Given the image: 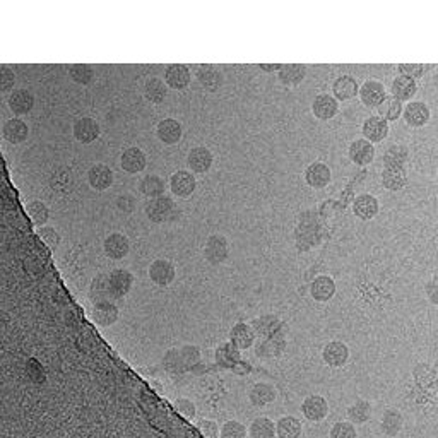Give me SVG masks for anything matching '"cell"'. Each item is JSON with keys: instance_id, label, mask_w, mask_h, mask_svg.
Masks as SVG:
<instances>
[{"instance_id": "4316f807", "label": "cell", "mask_w": 438, "mask_h": 438, "mask_svg": "<svg viewBox=\"0 0 438 438\" xmlns=\"http://www.w3.org/2000/svg\"><path fill=\"white\" fill-rule=\"evenodd\" d=\"M416 93H418V83H416V80L409 79V77L406 76H401V74L392 79L391 96L397 98L401 103H409V101H413Z\"/></svg>"}, {"instance_id": "ee69618b", "label": "cell", "mask_w": 438, "mask_h": 438, "mask_svg": "<svg viewBox=\"0 0 438 438\" xmlns=\"http://www.w3.org/2000/svg\"><path fill=\"white\" fill-rule=\"evenodd\" d=\"M276 435H278V438H300V419H296L294 416H283V418L276 423Z\"/></svg>"}, {"instance_id": "d4e9b609", "label": "cell", "mask_w": 438, "mask_h": 438, "mask_svg": "<svg viewBox=\"0 0 438 438\" xmlns=\"http://www.w3.org/2000/svg\"><path fill=\"white\" fill-rule=\"evenodd\" d=\"M108 283H110L113 300H117V298L125 296V294L131 292L132 285H134V276L127 269H113L108 274Z\"/></svg>"}, {"instance_id": "6125c7cd", "label": "cell", "mask_w": 438, "mask_h": 438, "mask_svg": "<svg viewBox=\"0 0 438 438\" xmlns=\"http://www.w3.org/2000/svg\"><path fill=\"white\" fill-rule=\"evenodd\" d=\"M190 371H192V373H194V375H204L206 371H208V365H206L204 362H199L197 365L190 368Z\"/></svg>"}, {"instance_id": "5b68a950", "label": "cell", "mask_w": 438, "mask_h": 438, "mask_svg": "<svg viewBox=\"0 0 438 438\" xmlns=\"http://www.w3.org/2000/svg\"><path fill=\"white\" fill-rule=\"evenodd\" d=\"M202 252H204V257L209 264L219 265L223 264L228 259V255H230V243H228L224 234L215 233L206 240L204 250Z\"/></svg>"}, {"instance_id": "6f0895ef", "label": "cell", "mask_w": 438, "mask_h": 438, "mask_svg": "<svg viewBox=\"0 0 438 438\" xmlns=\"http://www.w3.org/2000/svg\"><path fill=\"white\" fill-rule=\"evenodd\" d=\"M197 428L206 438H218L221 433L219 425L215 419H201V421L197 423Z\"/></svg>"}, {"instance_id": "9a60e30c", "label": "cell", "mask_w": 438, "mask_h": 438, "mask_svg": "<svg viewBox=\"0 0 438 438\" xmlns=\"http://www.w3.org/2000/svg\"><path fill=\"white\" fill-rule=\"evenodd\" d=\"M156 138L164 146H175L184 138V127H182V124L177 118H163L156 125Z\"/></svg>"}, {"instance_id": "b9f144b4", "label": "cell", "mask_w": 438, "mask_h": 438, "mask_svg": "<svg viewBox=\"0 0 438 438\" xmlns=\"http://www.w3.org/2000/svg\"><path fill=\"white\" fill-rule=\"evenodd\" d=\"M197 79L204 89L216 91L223 84V76L215 65H201L197 71Z\"/></svg>"}, {"instance_id": "91938a15", "label": "cell", "mask_w": 438, "mask_h": 438, "mask_svg": "<svg viewBox=\"0 0 438 438\" xmlns=\"http://www.w3.org/2000/svg\"><path fill=\"white\" fill-rule=\"evenodd\" d=\"M425 294H426V300H428L430 303L437 305L438 307V278L430 279V281L426 283Z\"/></svg>"}, {"instance_id": "816d5d0a", "label": "cell", "mask_w": 438, "mask_h": 438, "mask_svg": "<svg viewBox=\"0 0 438 438\" xmlns=\"http://www.w3.org/2000/svg\"><path fill=\"white\" fill-rule=\"evenodd\" d=\"M397 71L401 72V76L409 77V79H413V80H419L425 77L426 65H423V64H399Z\"/></svg>"}, {"instance_id": "ffe728a7", "label": "cell", "mask_w": 438, "mask_h": 438, "mask_svg": "<svg viewBox=\"0 0 438 438\" xmlns=\"http://www.w3.org/2000/svg\"><path fill=\"white\" fill-rule=\"evenodd\" d=\"M322 360L331 368H342L349 362V348L342 341H331L322 349Z\"/></svg>"}, {"instance_id": "74e56055", "label": "cell", "mask_w": 438, "mask_h": 438, "mask_svg": "<svg viewBox=\"0 0 438 438\" xmlns=\"http://www.w3.org/2000/svg\"><path fill=\"white\" fill-rule=\"evenodd\" d=\"M216 362H218V365L221 368L233 370V368L241 362L240 349L234 344H231V342H224L223 346H219V348L216 349Z\"/></svg>"}, {"instance_id": "94428289", "label": "cell", "mask_w": 438, "mask_h": 438, "mask_svg": "<svg viewBox=\"0 0 438 438\" xmlns=\"http://www.w3.org/2000/svg\"><path fill=\"white\" fill-rule=\"evenodd\" d=\"M261 69L264 72H276V74H278L283 69V64H261Z\"/></svg>"}, {"instance_id": "277c9868", "label": "cell", "mask_w": 438, "mask_h": 438, "mask_svg": "<svg viewBox=\"0 0 438 438\" xmlns=\"http://www.w3.org/2000/svg\"><path fill=\"white\" fill-rule=\"evenodd\" d=\"M358 98L366 108L377 110L387 98V89H385L384 83H380L378 79H368L360 86Z\"/></svg>"}, {"instance_id": "83f0119b", "label": "cell", "mask_w": 438, "mask_h": 438, "mask_svg": "<svg viewBox=\"0 0 438 438\" xmlns=\"http://www.w3.org/2000/svg\"><path fill=\"white\" fill-rule=\"evenodd\" d=\"M255 339H257V334H255L254 327L250 324H245V322H238L230 331V342L237 346L240 351L255 346V342H257Z\"/></svg>"}, {"instance_id": "60d3db41", "label": "cell", "mask_w": 438, "mask_h": 438, "mask_svg": "<svg viewBox=\"0 0 438 438\" xmlns=\"http://www.w3.org/2000/svg\"><path fill=\"white\" fill-rule=\"evenodd\" d=\"M402 426H404V418H402L401 413L397 409H387L382 416V432L387 437H395L397 433H401Z\"/></svg>"}, {"instance_id": "ba28073f", "label": "cell", "mask_w": 438, "mask_h": 438, "mask_svg": "<svg viewBox=\"0 0 438 438\" xmlns=\"http://www.w3.org/2000/svg\"><path fill=\"white\" fill-rule=\"evenodd\" d=\"M147 274H149V279L154 283L156 286H161V288H166L177 278V269L166 259H156L149 264V269H147Z\"/></svg>"}, {"instance_id": "bcb514c9", "label": "cell", "mask_w": 438, "mask_h": 438, "mask_svg": "<svg viewBox=\"0 0 438 438\" xmlns=\"http://www.w3.org/2000/svg\"><path fill=\"white\" fill-rule=\"evenodd\" d=\"M348 418L353 425H363L371 418V406L366 401H356L348 408Z\"/></svg>"}, {"instance_id": "6da1fadb", "label": "cell", "mask_w": 438, "mask_h": 438, "mask_svg": "<svg viewBox=\"0 0 438 438\" xmlns=\"http://www.w3.org/2000/svg\"><path fill=\"white\" fill-rule=\"evenodd\" d=\"M168 188H170V192L175 197L188 199L194 195L195 188H197V180H195L194 173L190 170H178L171 173Z\"/></svg>"}, {"instance_id": "1f68e13d", "label": "cell", "mask_w": 438, "mask_h": 438, "mask_svg": "<svg viewBox=\"0 0 438 438\" xmlns=\"http://www.w3.org/2000/svg\"><path fill=\"white\" fill-rule=\"evenodd\" d=\"M138 188L144 197L151 201V199L163 197L164 192H166V182L160 175H146L139 180Z\"/></svg>"}, {"instance_id": "d6986e66", "label": "cell", "mask_w": 438, "mask_h": 438, "mask_svg": "<svg viewBox=\"0 0 438 438\" xmlns=\"http://www.w3.org/2000/svg\"><path fill=\"white\" fill-rule=\"evenodd\" d=\"M120 166L122 170L129 175L142 173L147 166L146 153L141 149V147H135V146L127 147V149L122 151Z\"/></svg>"}, {"instance_id": "d590c367", "label": "cell", "mask_w": 438, "mask_h": 438, "mask_svg": "<svg viewBox=\"0 0 438 438\" xmlns=\"http://www.w3.org/2000/svg\"><path fill=\"white\" fill-rule=\"evenodd\" d=\"M276 397H278V391L274 388V385L265 384V382L255 384L250 391V402L254 406H259V408L272 404L276 401Z\"/></svg>"}, {"instance_id": "cb8c5ba5", "label": "cell", "mask_w": 438, "mask_h": 438, "mask_svg": "<svg viewBox=\"0 0 438 438\" xmlns=\"http://www.w3.org/2000/svg\"><path fill=\"white\" fill-rule=\"evenodd\" d=\"M28 135H30V127L23 118L12 117L3 122L2 138L10 144H23L24 141H28Z\"/></svg>"}, {"instance_id": "7c38bea8", "label": "cell", "mask_w": 438, "mask_h": 438, "mask_svg": "<svg viewBox=\"0 0 438 438\" xmlns=\"http://www.w3.org/2000/svg\"><path fill=\"white\" fill-rule=\"evenodd\" d=\"M87 185L96 192H105L113 185V171L108 164L96 163L87 170Z\"/></svg>"}, {"instance_id": "7402d4cb", "label": "cell", "mask_w": 438, "mask_h": 438, "mask_svg": "<svg viewBox=\"0 0 438 438\" xmlns=\"http://www.w3.org/2000/svg\"><path fill=\"white\" fill-rule=\"evenodd\" d=\"M409 173L408 166H385L382 170V185L388 192H399L408 185Z\"/></svg>"}, {"instance_id": "d6a6232c", "label": "cell", "mask_w": 438, "mask_h": 438, "mask_svg": "<svg viewBox=\"0 0 438 438\" xmlns=\"http://www.w3.org/2000/svg\"><path fill=\"white\" fill-rule=\"evenodd\" d=\"M409 157H411V153H409V147L406 144H392L387 147V151L384 153V157H382V164L385 166H401L406 168L409 163Z\"/></svg>"}, {"instance_id": "7bdbcfd3", "label": "cell", "mask_w": 438, "mask_h": 438, "mask_svg": "<svg viewBox=\"0 0 438 438\" xmlns=\"http://www.w3.org/2000/svg\"><path fill=\"white\" fill-rule=\"evenodd\" d=\"M248 435L250 438H276V425L272 419L261 416V418H255L250 423V428H248Z\"/></svg>"}, {"instance_id": "f35d334b", "label": "cell", "mask_w": 438, "mask_h": 438, "mask_svg": "<svg viewBox=\"0 0 438 438\" xmlns=\"http://www.w3.org/2000/svg\"><path fill=\"white\" fill-rule=\"evenodd\" d=\"M402 111H404V105L394 96H387L384 100V103L377 108V115L380 118H384L385 122H397L402 117Z\"/></svg>"}, {"instance_id": "680465c9", "label": "cell", "mask_w": 438, "mask_h": 438, "mask_svg": "<svg viewBox=\"0 0 438 438\" xmlns=\"http://www.w3.org/2000/svg\"><path fill=\"white\" fill-rule=\"evenodd\" d=\"M115 206H117V209L120 212H125V215H129V212L134 211L135 206H138V202H135V199L132 197V195L122 194V195H118L117 201H115Z\"/></svg>"}, {"instance_id": "836d02e7", "label": "cell", "mask_w": 438, "mask_h": 438, "mask_svg": "<svg viewBox=\"0 0 438 438\" xmlns=\"http://www.w3.org/2000/svg\"><path fill=\"white\" fill-rule=\"evenodd\" d=\"M285 351V336H276V338H264L255 342V353L262 358H276Z\"/></svg>"}, {"instance_id": "9c48e42d", "label": "cell", "mask_w": 438, "mask_h": 438, "mask_svg": "<svg viewBox=\"0 0 438 438\" xmlns=\"http://www.w3.org/2000/svg\"><path fill=\"white\" fill-rule=\"evenodd\" d=\"M311 113L320 122L332 120L339 113V101L329 93L317 94L311 101Z\"/></svg>"}, {"instance_id": "7dc6e473", "label": "cell", "mask_w": 438, "mask_h": 438, "mask_svg": "<svg viewBox=\"0 0 438 438\" xmlns=\"http://www.w3.org/2000/svg\"><path fill=\"white\" fill-rule=\"evenodd\" d=\"M69 77L76 84L87 86L94 79V69L87 64H74L69 67Z\"/></svg>"}, {"instance_id": "11a10c76", "label": "cell", "mask_w": 438, "mask_h": 438, "mask_svg": "<svg viewBox=\"0 0 438 438\" xmlns=\"http://www.w3.org/2000/svg\"><path fill=\"white\" fill-rule=\"evenodd\" d=\"M14 84H16V74H14L12 69L3 65L2 72H0V91H2L3 94L12 93Z\"/></svg>"}, {"instance_id": "be15d7a7", "label": "cell", "mask_w": 438, "mask_h": 438, "mask_svg": "<svg viewBox=\"0 0 438 438\" xmlns=\"http://www.w3.org/2000/svg\"><path fill=\"white\" fill-rule=\"evenodd\" d=\"M233 371H237V373H248V371H250V365L245 362H240L237 366L233 368Z\"/></svg>"}, {"instance_id": "7a4b0ae2", "label": "cell", "mask_w": 438, "mask_h": 438, "mask_svg": "<svg viewBox=\"0 0 438 438\" xmlns=\"http://www.w3.org/2000/svg\"><path fill=\"white\" fill-rule=\"evenodd\" d=\"M402 118L408 124V127L421 129L425 125H428L430 120H432V110H430V107L425 101L413 100L409 103H406L404 111H402Z\"/></svg>"}, {"instance_id": "9f6ffc18", "label": "cell", "mask_w": 438, "mask_h": 438, "mask_svg": "<svg viewBox=\"0 0 438 438\" xmlns=\"http://www.w3.org/2000/svg\"><path fill=\"white\" fill-rule=\"evenodd\" d=\"M26 371H28V377L34 382V384H43L45 382V371L43 366L40 365V362L34 358L28 360L26 363Z\"/></svg>"}, {"instance_id": "db71d44e", "label": "cell", "mask_w": 438, "mask_h": 438, "mask_svg": "<svg viewBox=\"0 0 438 438\" xmlns=\"http://www.w3.org/2000/svg\"><path fill=\"white\" fill-rule=\"evenodd\" d=\"M180 353L188 371H190L192 366H195L199 362H202L201 349H199L197 346H184V348H180Z\"/></svg>"}, {"instance_id": "2e32d148", "label": "cell", "mask_w": 438, "mask_h": 438, "mask_svg": "<svg viewBox=\"0 0 438 438\" xmlns=\"http://www.w3.org/2000/svg\"><path fill=\"white\" fill-rule=\"evenodd\" d=\"M360 94V84L349 74H342V76L336 77V80L332 83V96L339 101V103H346V101H351L353 98H356Z\"/></svg>"}, {"instance_id": "e7e4bbea", "label": "cell", "mask_w": 438, "mask_h": 438, "mask_svg": "<svg viewBox=\"0 0 438 438\" xmlns=\"http://www.w3.org/2000/svg\"><path fill=\"white\" fill-rule=\"evenodd\" d=\"M437 182H438V170H437Z\"/></svg>"}, {"instance_id": "f5cc1de1", "label": "cell", "mask_w": 438, "mask_h": 438, "mask_svg": "<svg viewBox=\"0 0 438 438\" xmlns=\"http://www.w3.org/2000/svg\"><path fill=\"white\" fill-rule=\"evenodd\" d=\"M173 406L175 409H177L178 415H180L182 418L188 419V421H192V419L195 418V415H197V408H195V404L190 399H178V401H175Z\"/></svg>"}, {"instance_id": "f546056e", "label": "cell", "mask_w": 438, "mask_h": 438, "mask_svg": "<svg viewBox=\"0 0 438 438\" xmlns=\"http://www.w3.org/2000/svg\"><path fill=\"white\" fill-rule=\"evenodd\" d=\"M91 317L101 327H110L120 317V310H118L117 305L113 301H103V303L93 305V310H91Z\"/></svg>"}, {"instance_id": "03108f58", "label": "cell", "mask_w": 438, "mask_h": 438, "mask_svg": "<svg viewBox=\"0 0 438 438\" xmlns=\"http://www.w3.org/2000/svg\"><path fill=\"white\" fill-rule=\"evenodd\" d=\"M437 74H438V67H437Z\"/></svg>"}, {"instance_id": "8992f818", "label": "cell", "mask_w": 438, "mask_h": 438, "mask_svg": "<svg viewBox=\"0 0 438 438\" xmlns=\"http://www.w3.org/2000/svg\"><path fill=\"white\" fill-rule=\"evenodd\" d=\"M175 215H177V209H175L173 199L166 197V195L151 199L146 204V216L153 223H164V221L173 219Z\"/></svg>"}, {"instance_id": "484cf974", "label": "cell", "mask_w": 438, "mask_h": 438, "mask_svg": "<svg viewBox=\"0 0 438 438\" xmlns=\"http://www.w3.org/2000/svg\"><path fill=\"white\" fill-rule=\"evenodd\" d=\"M336 281L331 276H317L314 281L310 283V296L318 303H327L334 298L336 294Z\"/></svg>"}, {"instance_id": "4fadbf2b", "label": "cell", "mask_w": 438, "mask_h": 438, "mask_svg": "<svg viewBox=\"0 0 438 438\" xmlns=\"http://www.w3.org/2000/svg\"><path fill=\"white\" fill-rule=\"evenodd\" d=\"M72 134L74 139L80 144H91L100 138L101 127L93 117H80L74 122Z\"/></svg>"}, {"instance_id": "f907efd6", "label": "cell", "mask_w": 438, "mask_h": 438, "mask_svg": "<svg viewBox=\"0 0 438 438\" xmlns=\"http://www.w3.org/2000/svg\"><path fill=\"white\" fill-rule=\"evenodd\" d=\"M331 438H358L356 426L351 421H339L331 428Z\"/></svg>"}, {"instance_id": "ab89813d", "label": "cell", "mask_w": 438, "mask_h": 438, "mask_svg": "<svg viewBox=\"0 0 438 438\" xmlns=\"http://www.w3.org/2000/svg\"><path fill=\"white\" fill-rule=\"evenodd\" d=\"M26 212L28 216H30L31 223L38 228L47 226L48 219H50V209H48V206L45 204L43 201H40V199H33V201L28 202Z\"/></svg>"}, {"instance_id": "ac0fdd59", "label": "cell", "mask_w": 438, "mask_h": 438, "mask_svg": "<svg viewBox=\"0 0 438 438\" xmlns=\"http://www.w3.org/2000/svg\"><path fill=\"white\" fill-rule=\"evenodd\" d=\"M164 83L170 89L184 91L190 86L192 72L187 65L184 64H171L164 69Z\"/></svg>"}, {"instance_id": "52a82bcc", "label": "cell", "mask_w": 438, "mask_h": 438, "mask_svg": "<svg viewBox=\"0 0 438 438\" xmlns=\"http://www.w3.org/2000/svg\"><path fill=\"white\" fill-rule=\"evenodd\" d=\"M388 132H391V125L388 122H385L384 118H380L378 115H370L365 118L362 125V135L363 139H366L371 144H380L385 139L388 138Z\"/></svg>"}, {"instance_id": "8d00e7d4", "label": "cell", "mask_w": 438, "mask_h": 438, "mask_svg": "<svg viewBox=\"0 0 438 438\" xmlns=\"http://www.w3.org/2000/svg\"><path fill=\"white\" fill-rule=\"evenodd\" d=\"M89 298L94 305L103 303V301H113V294H111L110 283H108V276L100 274L93 278L89 285Z\"/></svg>"}, {"instance_id": "f6af8a7d", "label": "cell", "mask_w": 438, "mask_h": 438, "mask_svg": "<svg viewBox=\"0 0 438 438\" xmlns=\"http://www.w3.org/2000/svg\"><path fill=\"white\" fill-rule=\"evenodd\" d=\"M163 366H164V370L168 371V373H173V375L184 373V371L187 370V366H185V363H184V358H182L180 349H177V348H171V349H168L166 353H164Z\"/></svg>"}, {"instance_id": "603a6c76", "label": "cell", "mask_w": 438, "mask_h": 438, "mask_svg": "<svg viewBox=\"0 0 438 438\" xmlns=\"http://www.w3.org/2000/svg\"><path fill=\"white\" fill-rule=\"evenodd\" d=\"M301 413H303V416L308 421H322L329 415V402L322 395H308L301 402Z\"/></svg>"}, {"instance_id": "c3c4849f", "label": "cell", "mask_w": 438, "mask_h": 438, "mask_svg": "<svg viewBox=\"0 0 438 438\" xmlns=\"http://www.w3.org/2000/svg\"><path fill=\"white\" fill-rule=\"evenodd\" d=\"M219 438H247V428L237 419H230L221 426Z\"/></svg>"}, {"instance_id": "8fae6325", "label": "cell", "mask_w": 438, "mask_h": 438, "mask_svg": "<svg viewBox=\"0 0 438 438\" xmlns=\"http://www.w3.org/2000/svg\"><path fill=\"white\" fill-rule=\"evenodd\" d=\"M103 250L105 255L110 257L111 261H122L131 252V240H129L127 234L115 231V233H110L105 238Z\"/></svg>"}, {"instance_id": "4dcf8cb0", "label": "cell", "mask_w": 438, "mask_h": 438, "mask_svg": "<svg viewBox=\"0 0 438 438\" xmlns=\"http://www.w3.org/2000/svg\"><path fill=\"white\" fill-rule=\"evenodd\" d=\"M308 69L303 64H283V69L278 72V80L286 87L300 86L307 77Z\"/></svg>"}, {"instance_id": "681fc988", "label": "cell", "mask_w": 438, "mask_h": 438, "mask_svg": "<svg viewBox=\"0 0 438 438\" xmlns=\"http://www.w3.org/2000/svg\"><path fill=\"white\" fill-rule=\"evenodd\" d=\"M38 237H40L41 241H43V243L47 245L48 248H52V250H54V248H57L62 241L61 233H58V231L55 230L54 226H48V224L47 226L38 228Z\"/></svg>"}, {"instance_id": "f1b7e54d", "label": "cell", "mask_w": 438, "mask_h": 438, "mask_svg": "<svg viewBox=\"0 0 438 438\" xmlns=\"http://www.w3.org/2000/svg\"><path fill=\"white\" fill-rule=\"evenodd\" d=\"M252 327H254L255 334L259 338H276V336H285V325L274 315H264L261 318H255L252 322Z\"/></svg>"}, {"instance_id": "e0dca14e", "label": "cell", "mask_w": 438, "mask_h": 438, "mask_svg": "<svg viewBox=\"0 0 438 438\" xmlns=\"http://www.w3.org/2000/svg\"><path fill=\"white\" fill-rule=\"evenodd\" d=\"M7 105H9V110L12 111L14 117L21 118L24 115L31 113V110L34 108V96L26 87H17V89L10 93Z\"/></svg>"}, {"instance_id": "e575fe53", "label": "cell", "mask_w": 438, "mask_h": 438, "mask_svg": "<svg viewBox=\"0 0 438 438\" xmlns=\"http://www.w3.org/2000/svg\"><path fill=\"white\" fill-rule=\"evenodd\" d=\"M144 98L149 103L153 105H161L166 100L168 94V86L164 83V79L161 77H149L144 83Z\"/></svg>"}, {"instance_id": "30bf717a", "label": "cell", "mask_w": 438, "mask_h": 438, "mask_svg": "<svg viewBox=\"0 0 438 438\" xmlns=\"http://www.w3.org/2000/svg\"><path fill=\"white\" fill-rule=\"evenodd\" d=\"M212 163H215V156H212V151L206 146H195L188 151L187 154V164L188 170L192 173L197 175H204L208 173L212 168Z\"/></svg>"}, {"instance_id": "5bb4252c", "label": "cell", "mask_w": 438, "mask_h": 438, "mask_svg": "<svg viewBox=\"0 0 438 438\" xmlns=\"http://www.w3.org/2000/svg\"><path fill=\"white\" fill-rule=\"evenodd\" d=\"M375 154H377L375 146L363 138L351 141V144L348 147L349 160H351V163L356 164V166H370L375 160Z\"/></svg>"}, {"instance_id": "3957f363", "label": "cell", "mask_w": 438, "mask_h": 438, "mask_svg": "<svg viewBox=\"0 0 438 438\" xmlns=\"http://www.w3.org/2000/svg\"><path fill=\"white\" fill-rule=\"evenodd\" d=\"M303 180L310 188L322 190L332 182V171L329 164H325L324 161H314V163H310L305 168Z\"/></svg>"}, {"instance_id": "44dd1931", "label": "cell", "mask_w": 438, "mask_h": 438, "mask_svg": "<svg viewBox=\"0 0 438 438\" xmlns=\"http://www.w3.org/2000/svg\"><path fill=\"white\" fill-rule=\"evenodd\" d=\"M353 215L362 221H370L377 218V215L380 212V202L375 195L371 194H360L356 195L355 201H353Z\"/></svg>"}]
</instances>
